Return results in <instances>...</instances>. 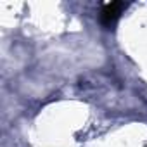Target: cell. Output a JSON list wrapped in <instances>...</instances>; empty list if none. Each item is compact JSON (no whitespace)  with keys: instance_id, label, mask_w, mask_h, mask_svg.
<instances>
[{"instance_id":"cell-1","label":"cell","mask_w":147,"mask_h":147,"mask_svg":"<svg viewBox=\"0 0 147 147\" xmlns=\"http://www.w3.org/2000/svg\"><path fill=\"white\" fill-rule=\"evenodd\" d=\"M125 7H126V5H125L123 2H111V4H106L104 9H102V12H100V23H102L104 26H113V24L119 19L121 11H123Z\"/></svg>"}]
</instances>
